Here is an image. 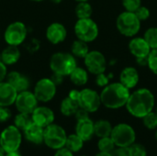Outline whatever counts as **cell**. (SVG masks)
Segmentation results:
<instances>
[{"label":"cell","instance_id":"10","mask_svg":"<svg viewBox=\"0 0 157 156\" xmlns=\"http://www.w3.org/2000/svg\"><path fill=\"white\" fill-rule=\"evenodd\" d=\"M57 92V86L52 80V78H41L40 79L35 86L33 93L39 102H49L55 97Z\"/></svg>","mask_w":157,"mask_h":156},{"label":"cell","instance_id":"27","mask_svg":"<svg viewBox=\"0 0 157 156\" xmlns=\"http://www.w3.org/2000/svg\"><path fill=\"white\" fill-rule=\"evenodd\" d=\"M84 143L85 142L76 133H74V134L67 135L65 147L73 153H77L83 148Z\"/></svg>","mask_w":157,"mask_h":156},{"label":"cell","instance_id":"31","mask_svg":"<svg viewBox=\"0 0 157 156\" xmlns=\"http://www.w3.org/2000/svg\"><path fill=\"white\" fill-rule=\"evenodd\" d=\"M98 148L99 152L112 153L115 150L116 145L114 144L110 136H109V137L99 138V141L98 143Z\"/></svg>","mask_w":157,"mask_h":156},{"label":"cell","instance_id":"16","mask_svg":"<svg viewBox=\"0 0 157 156\" xmlns=\"http://www.w3.org/2000/svg\"><path fill=\"white\" fill-rule=\"evenodd\" d=\"M17 91L7 81L0 82V106L10 107L15 104Z\"/></svg>","mask_w":157,"mask_h":156},{"label":"cell","instance_id":"41","mask_svg":"<svg viewBox=\"0 0 157 156\" xmlns=\"http://www.w3.org/2000/svg\"><path fill=\"white\" fill-rule=\"evenodd\" d=\"M54 156H74V153L71 152L69 149H67L65 146L63 148H60L56 150Z\"/></svg>","mask_w":157,"mask_h":156},{"label":"cell","instance_id":"1","mask_svg":"<svg viewBox=\"0 0 157 156\" xmlns=\"http://www.w3.org/2000/svg\"><path fill=\"white\" fill-rule=\"evenodd\" d=\"M155 104L154 94L147 88H140L130 94L125 107L132 116L143 119L145 115L153 111Z\"/></svg>","mask_w":157,"mask_h":156},{"label":"cell","instance_id":"2","mask_svg":"<svg viewBox=\"0 0 157 156\" xmlns=\"http://www.w3.org/2000/svg\"><path fill=\"white\" fill-rule=\"evenodd\" d=\"M130 89L120 82L111 83L103 87L100 93L101 104L109 109H118L126 106L130 97Z\"/></svg>","mask_w":157,"mask_h":156},{"label":"cell","instance_id":"24","mask_svg":"<svg viewBox=\"0 0 157 156\" xmlns=\"http://www.w3.org/2000/svg\"><path fill=\"white\" fill-rule=\"evenodd\" d=\"M79 108V104L77 101L72 99L69 97L63 98L60 105L61 113L65 117H71L75 114L77 109Z\"/></svg>","mask_w":157,"mask_h":156},{"label":"cell","instance_id":"38","mask_svg":"<svg viewBox=\"0 0 157 156\" xmlns=\"http://www.w3.org/2000/svg\"><path fill=\"white\" fill-rule=\"evenodd\" d=\"M12 116V113L8 107H2L0 106V123H4L7 121Z\"/></svg>","mask_w":157,"mask_h":156},{"label":"cell","instance_id":"5","mask_svg":"<svg viewBox=\"0 0 157 156\" xmlns=\"http://www.w3.org/2000/svg\"><path fill=\"white\" fill-rule=\"evenodd\" d=\"M110 138L116 147H127L135 143L136 132L131 125L120 123L112 128Z\"/></svg>","mask_w":157,"mask_h":156},{"label":"cell","instance_id":"39","mask_svg":"<svg viewBox=\"0 0 157 156\" xmlns=\"http://www.w3.org/2000/svg\"><path fill=\"white\" fill-rule=\"evenodd\" d=\"M75 117L77 121L82 120H86V119L89 118V112H87L86 110H85L84 108L79 107V108L77 109V111L75 114Z\"/></svg>","mask_w":157,"mask_h":156},{"label":"cell","instance_id":"42","mask_svg":"<svg viewBox=\"0 0 157 156\" xmlns=\"http://www.w3.org/2000/svg\"><path fill=\"white\" fill-rule=\"evenodd\" d=\"M6 75H7L6 65L0 60V82L5 81V79H6Z\"/></svg>","mask_w":157,"mask_h":156},{"label":"cell","instance_id":"22","mask_svg":"<svg viewBox=\"0 0 157 156\" xmlns=\"http://www.w3.org/2000/svg\"><path fill=\"white\" fill-rule=\"evenodd\" d=\"M1 61L7 66L13 65L17 63L20 58V51L17 46L8 45L3 51L1 52Z\"/></svg>","mask_w":157,"mask_h":156},{"label":"cell","instance_id":"35","mask_svg":"<svg viewBox=\"0 0 157 156\" xmlns=\"http://www.w3.org/2000/svg\"><path fill=\"white\" fill-rule=\"evenodd\" d=\"M130 147H131L132 156H147V151L144 145L134 143Z\"/></svg>","mask_w":157,"mask_h":156},{"label":"cell","instance_id":"7","mask_svg":"<svg viewBox=\"0 0 157 156\" xmlns=\"http://www.w3.org/2000/svg\"><path fill=\"white\" fill-rule=\"evenodd\" d=\"M22 143V133L15 125L5 128L0 134V146L6 153L18 151Z\"/></svg>","mask_w":157,"mask_h":156},{"label":"cell","instance_id":"44","mask_svg":"<svg viewBox=\"0 0 157 156\" xmlns=\"http://www.w3.org/2000/svg\"><path fill=\"white\" fill-rule=\"evenodd\" d=\"M51 78H52V80L55 83L56 86L61 85L62 82H63V76H62V75H60V74H53Z\"/></svg>","mask_w":157,"mask_h":156},{"label":"cell","instance_id":"45","mask_svg":"<svg viewBox=\"0 0 157 156\" xmlns=\"http://www.w3.org/2000/svg\"><path fill=\"white\" fill-rule=\"evenodd\" d=\"M136 62L141 66H147L148 64V57H143V58H137Z\"/></svg>","mask_w":157,"mask_h":156},{"label":"cell","instance_id":"32","mask_svg":"<svg viewBox=\"0 0 157 156\" xmlns=\"http://www.w3.org/2000/svg\"><path fill=\"white\" fill-rule=\"evenodd\" d=\"M143 123L144 127L148 130H156L157 129V115L155 112L151 111L143 118Z\"/></svg>","mask_w":157,"mask_h":156},{"label":"cell","instance_id":"4","mask_svg":"<svg viewBox=\"0 0 157 156\" xmlns=\"http://www.w3.org/2000/svg\"><path fill=\"white\" fill-rule=\"evenodd\" d=\"M119 32L126 37H134L141 29V21L133 12L124 11L121 13L116 21Z\"/></svg>","mask_w":157,"mask_h":156},{"label":"cell","instance_id":"46","mask_svg":"<svg viewBox=\"0 0 157 156\" xmlns=\"http://www.w3.org/2000/svg\"><path fill=\"white\" fill-rule=\"evenodd\" d=\"M5 156H23L18 151H15V152H10V153H6Z\"/></svg>","mask_w":157,"mask_h":156},{"label":"cell","instance_id":"26","mask_svg":"<svg viewBox=\"0 0 157 156\" xmlns=\"http://www.w3.org/2000/svg\"><path fill=\"white\" fill-rule=\"evenodd\" d=\"M89 52V48L87 42L83 41L81 40H76L73 42L71 46V53L75 58H85L86 54Z\"/></svg>","mask_w":157,"mask_h":156},{"label":"cell","instance_id":"18","mask_svg":"<svg viewBox=\"0 0 157 156\" xmlns=\"http://www.w3.org/2000/svg\"><path fill=\"white\" fill-rule=\"evenodd\" d=\"M139 73L132 66L125 67L120 74V83L128 89L134 88L139 82Z\"/></svg>","mask_w":157,"mask_h":156},{"label":"cell","instance_id":"29","mask_svg":"<svg viewBox=\"0 0 157 156\" xmlns=\"http://www.w3.org/2000/svg\"><path fill=\"white\" fill-rule=\"evenodd\" d=\"M32 119H31V114H27V113H22V112H18L14 119V125L20 130L21 131H23L29 124H31Z\"/></svg>","mask_w":157,"mask_h":156},{"label":"cell","instance_id":"52","mask_svg":"<svg viewBox=\"0 0 157 156\" xmlns=\"http://www.w3.org/2000/svg\"><path fill=\"white\" fill-rule=\"evenodd\" d=\"M31 1H33V2H41L43 0H31Z\"/></svg>","mask_w":157,"mask_h":156},{"label":"cell","instance_id":"19","mask_svg":"<svg viewBox=\"0 0 157 156\" xmlns=\"http://www.w3.org/2000/svg\"><path fill=\"white\" fill-rule=\"evenodd\" d=\"M6 81L11 86H13V87L17 91V93L29 90L30 86L29 79L26 75L17 71H12L9 74H7Z\"/></svg>","mask_w":157,"mask_h":156},{"label":"cell","instance_id":"3","mask_svg":"<svg viewBox=\"0 0 157 156\" xmlns=\"http://www.w3.org/2000/svg\"><path fill=\"white\" fill-rule=\"evenodd\" d=\"M76 66V59L70 52L58 51L53 53L50 59V68L52 73L63 77L69 76Z\"/></svg>","mask_w":157,"mask_h":156},{"label":"cell","instance_id":"15","mask_svg":"<svg viewBox=\"0 0 157 156\" xmlns=\"http://www.w3.org/2000/svg\"><path fill=\"white\" fill-rule=\"evenodd\" d=\"M67 36L66 28L59 22L52 23L46 29V38L52 44H59L65 40Z\"/></svg>","mask_w":157,"mask_h":156},{"label":"cell","instance_id":"43","mask_svg":"<svg viewBox=\"0 0 157 156\" xmlns=\"http://www.w3.org/2000/svg\"><path fill=\"white\" fill-rule=\"evenodd\" d=\"M79 95H80V91L79 90H76V89H72L69 94H68V97H71L72 99L75 100L78 102V98H79Z\"/></svg>","mask_w":157,"mask_h":156},{"label":"cell","instance_id":"34","mask_svg":"<svg viewBox=\"0 0 157 156\" xmlns=\"http://www.w3.org/2000/svg\"><path fill=\"white\" fill-rule=\"evenodd\" d=\"M122 6L126 11L134 13L142 6V0H122Z\"/></svg>","mask_w":157,"mask_h":156},{"label":"cell","instance_id":"17","mask_svg":"<svg viewBox=\"0 0 157 156\" xmlns=\"http://www.w3.org/2000/svg\"><path fill=\"white\" fill-rule=\"evenodd\" d=\"M129 50L131 53L137 59L143 57H148L151 48L142 37L132 38L129 42Z\"/></svg>","mask_w":157,"mask_h":156},{"label":"cell","instance_id":"49","mask_svg":"<svg viewBox=\"0 0 157 156\" xmlns=\"http://www.w3.org/2000/svg\"><path fill=\"white\" fill-rule=\"evenodd\" d=\"M52 3H54V4H60L63 0H51Z\"/></svg>","mask_w":157,"mask_h":156},{"label":"cell","instance_id":"14","mask_svg":"<svg viewBox=\"0 0 157 156\" xmlns=\"http://www.w3.org/2000/svg\"><path fill=\"white\" fill-rule=\"evenodd\" d=\"M31 119L37 125L46 128L54 122L55 115L50 108L45 106H38L31 113Z\"/></svg>","mask_w":157,"mask_h":156},{"label":"cell","instance_id":"48","mask_svg":"<svg viewBox=\"0 0 157 156\" xmlns=\"http://www.w3.org/2000/svg\"><path fill=\"white\" fill-rule=\"evenodd\" d=\"M6 155V152L4 151V149L0 146V156H5Z\"/></svg>","mask_w":157,"mask_h":156},{"label":"cell","instance_id":"51","mask_svg":"<svg viewBox=\"0 0 157 156\" xmlns=\"http://www.w3.org/2000/svg\"><path fill=\"white\" fill-rule=\"evenodd\" d=\"M77 2H86V1H88V0H75Z\"/></svg>","mask_w":157,"mask_h":156},{"label":"cell","instance_id":"20","mask_svg":"<svg viewBox=\"0 0 157 156\" xmlns=\"http://www.w3.org/2000/svg\"><path fill=\"white\" fill-rule=\"evenodd\" d=\"M23 134L28 142L39 145L43 143L44 128L32 122L23 131Z\"/></svg>","mask_w":157,"mask_h":156},{"label":"cell","instance_id":"28","mask_svg":"<svg viewBox=\"0 0 157 156\" xmlns=\"http://www.w3.org/2000/svg\"><path fill=\"white\" fill-rule=\"evenodd\" d=\"M75 15L78 17V19L80 18H88L91 17V15L93 13V9L91 5L86 1V2H78L75 9Z\"/></svg>","mask_w":157,"mask_h":156},{"label":"cell","instance_id":"6","mask_svg":"<svg viewBox=\"0 0 157 156\" xmlns=\"http://www.w3.org/2000/svg\"><path fill=\"white\" fill-rule=\"evenodd\" d=\"M67 134L65 130L58 124H51L44 128L43 143L52 150H58L65 146Z\"/></svg>","mask_w":157,"mask_h":156},{"label":"cell","instance_id":"8","mask_svg":"<svg viewBox=\"0 0 157 156\" xmlns=\"http://www.w3.org/2000/svg\"><path fill=\"white\" fill-rule=\"evenodd\" d=\"M98 27L91 18H80L75 25V34L78 40L86 42L94 41L98 36Z\"/></svg>","mask_w":157,"mask_h":156},{"label":"cell","instance_id":"30","mask_svg":"<svg viewBox=\"0 0 157 156\" xmlns=\"http://www.w3.org/2000/svg\"><path fill=\"white\" fill-rule=\"evenodd\" d=\"M144 39L151 48V50L157 49V28L152 27L149 28L144 35Z\"/></svg>","mask_w":157,"mask_h":156},{"label":"cell","instance_id":"13","mask_svg":"<svg viewBox=\"0 0 157 156\" xmlns=\"http://www.w3.org/2000/svg\"><path fill=\"white\" fill-rule=\"evenodd\" d=\"M39 101L37 97H35L34 93L26 90L17 93L16 101H15V106L17 108V110L18 112L22 113H27V114H31L34 109L38 107Z\"/></svg>","mask_w":157,"mask_h":156},{"label":"cell","instance_id":"36","mask_svg":"<svg viewBox=\"0 0 157 156\" xmlns=\"http://www.w3.org/2000/svg\"><path fill=\"white\" fill-rule=\"evenodd\" d=\"M134 14L136 15V17H138V19L140 21H144V20L149 18V17H150V10L148 9V7H146L144 6H141L134 12Z\"/></svg>","mask_w":157,"mask_h":156},{"label":"cell","instance_id":"54","mask_svg":"<svg viewBox=\"0 0 157 156\" xmlns=\"http://www.w3.org/2000/svg\"><path fill=\"white\" fill-rule=\"evenodd\" d=\"M82 156H86V155H82Z\"/></svg>","mask_w":157,"mask_h":156},{"label":"cell","instance_id":"9","mask_svg":"<svg viewBox=\"0 0 157 156\" xmlns=\"http://www.w3.org/2000/svg\"><path fill=\"white\" fill-rule=\"evenodd\" d=\"M27 35L28 29L26 25L21 21H14L6 27L4 32V39L8 45L18 47L24 42Z\"/></svg>","mask_w":157,"mask_h":156},{"label":"cell","instance_id":"23","mask_svg":"<svg viewBox=\"0 0 157 156\" xmlns=\"http://www.w3.org/2000/svg\"><path fill=\"white\" fill-rule=\"evenodd\" d=\"M69 77L74 85L77 86H85L88 81V73L87 70L76 66L73 70V72L69 74Z\"/></svg>","mask_w":157,"mask_h":156},{"label":"cell","instance_id":"25","mask_svg":"<svg viewBox=\"0 0 157 156\" xmlns=\"http://www.w3.org/2000/svg\"><path fill=\"white\" fill-rule=\"evenodd\" d=\"M112 128L113 127L111 123L107 120H99L94 122V132L95 135L98 138L110 136Z\"/></svg>","mask_w":157,"mask_h":156},{"label":"cell","instance_id":"12","mask_svg":"<svg viewBox=\"0 0 157 156\" xmlns=\"http://www.w3.org/2000/svg\"><path fill=\"white\" fill-rule=\"evenodd\" d=\"M84 63L86 70L93 74L97 75L106 71L107 61L103 53L99 51H89L84 58Z\"/></svg>","mask_w":157,"mask_h":156},{"label":"cell","instance_id":"47","mask_svg":"<svg viewBox=\"0 0 157 156\" xmlns=\"http://www.w3.org/2000/svg\"><path fill=\"white\" fill-rule=\"evenodd\" d=\"M95 156H113L112 153H106V152H99Z\"/></svg>","mask_w":157,"mask_h":156},{"label":"cell","instance_id":"50","mask_svg":"<svg viewBox=\"0 0 157 156\" xmlns=\"http://www.w3.org/2000/svg\"><path fill=\"white\" fill-rule=\"evenodd\" d=\"M155 140H156L157 142V129L156 131H155Z\"/></svg>","mask_w":157,"mask_h":156},{"label":"cell","instance_id":"21","mask_svg":"<svg viewBox=\"0 0 157 156\" xmlns=\"http://www.w3.org/2000/svg\"><path fill=\"white\" fill-rule=\"evenodd\" d=\"M75 133L84 141H90L95 135L94 132V122L90 120V118L78 120L75 126Z\"/></svg>","mask_w":157,"mask_h":156},{"label":"cell","instance_id":"53","mask_svg":"<svg viewBox=\"0 0 157 156\" xmlns=\"http://www.w3.org/2000/svg\"><path fill=\"white\" fill-rule=\"evenodd\" d=\"M155 114L157 115V107H156V108H155Z\"/></svg>","mask_w":157,"mask_h":156},{"label":"cell","instance_id":"40","mask_svg":"<svg viewBox=\"0 0 157 156\" xmlns=\"http://www.w3.org/2000/svg\"><path fill=\"white\" fill-rule=\"evenodd\" d=\"M116 156H132L131 147H118V149L115 150Z\"/></svg>","mask_w":157,"mask_h":156},{"label":"cell","instance_id":"37","mask_svg":"<svg viewBox=\"0 0 157 156\" xmlns=\"http://www.w3.org/2000/svg\"><path fill=\"white\" fill-rule=\"evenodd\" d=\"M111 78V75H106L105 72L97 74L96 77V84L99 87H105L109 84V79Z\"/></svg>","mask_w":157,"mask_h":156},{"label":"cell","instance_id":"33","mask_svg":"<svg viewBox=\"0 0 157 156\" xmlns=\"http://www.w3.org/2000/svg\"><path fill=\"white\" fill-rule=\"evenodd\" d=\"M149 69L157 75V49L151 50L148 55V64Z\"/></svg>","mask_w":157,"mask_h":156},{"label":"cell","instance_id":"11","mask_svg":"<svg viewBox=\"0 0 157 156\" xmlns=\"http://www.w3.org/2000/svg\"><path fill=\"white\" fill-rule=\"evenodd\" d=\"M78 104L80 108H84L89 113L98 111L102 105L100 95L91 88H84L80 91Z\"/></svg>","mask_w":157,"mask_h":156}]
</instances>
